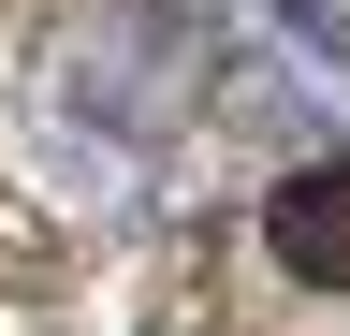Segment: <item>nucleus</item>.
<instances>
[{
  "label": "nucleus",
  "instance_id": "3",
  "mask_svg": "<svg viewBox=\"0 0 350 336\" xmlns=\"http://www.w3.org/2000/svg\"><path fill=\"white\" fill-rule=\"evenodd\" d=\"M292 15H306V29H321V44H350V0H292Z\"/></svg>",
  "mask_w": 350,
  "mask_h": 336
},
{
  "label": "nucleus",
  "instance_id": "2",
  "mask_svg": "<svg viewBox=\"0 0 350 336\" xmlns=\"http://www.w3.org/2000/svg\"><path fill=\"white\" fill-rule=\"evenodd\" d=\"M262 248H278L306 292H350V161H306V176L262 205Z\"/></svg>",
  "mask_w": 350,
  "mask_h": 336
},
{
  "label": "nucleus",
  "instance_id": "1",
  "mask_svg": "<svg viewBox=\"0 0 350 336\" xmlns=\"http://www.w3.org/2000/svg\"><path fill=\"white\" fill-rule=\"evenodd\" d=\"M44 88H59L88 132L146 146L175 103H190V15H161V0H88V15L44 44Z\"/></svg>",
  "mask_w": 350,
  "mask_h": 336
}]
</instances>
